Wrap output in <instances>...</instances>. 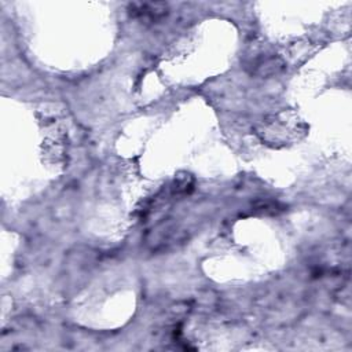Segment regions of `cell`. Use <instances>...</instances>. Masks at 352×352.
I'll return each instance as SVG.
<instances>
[{
    "label": "cell",
    "mask_w": 352,
    "mask_h": 352,
    "mask_svg": "<svg viewBox=\"0 0 352 352\" xmlns=\"http://www.w3.org/2000/svg\"><path fill=\"white\" fill-rule=\"evenodd\" d=\"M128 11L133 18L144 22H157L166 16L169 7L164 1H144V3H131Z\"/></svg>",
    "instance_id": "6da1fadb"
},
{
    "label": "cell",
    "mask_w": 352,
    "mask_h": 352,
    "mask_svg": "<svg viewBox=\"0 0 352 352\" xmlns=\"http://www.w3.org/2000/svg\"><path fill=\"white\" fill-rule=\"evenodd\" d=\"M246 67L250 69L252 74L267 77L280 72L283 67V62L274 54L260 52L257 55H253V58L248 62Z\"/></svg>",
    "instance_id": "7a4b0ae2"
}]
</instances>
